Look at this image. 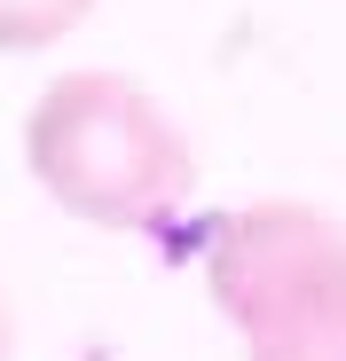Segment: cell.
I'll list each match as a JSON object with an SVG mask.
<instances>
[{"instance_id":"2","label":"cell","mask_w":346,"mask_h":361,"mask_svg":"<svg viewBox=\"0 0 346 361\" xmlns=\"http://www.w3.org/2000/svg\"><path fill=\"white\" fill-rule=\"evenodd\" d=\"M205 290L244 330V361H346V228L323 204L260 197L220 212Z\"/></svg>"},{"instance_id":"1","label":"cell","mask_w":346,"mask_h":361,"mask_svg":"<svg viewBox=\"0 0 346 361\" xmlns=\"http://www.w3.org/2000/svg\"><path fill=\"white\" fill-rule=\"evenodd\" d=\"M24 165L32 180L87 228L150 235L197 189L189 134L165 102L126 71H64L24 110Z\"/></svg>"},{"instance_id":"4","label":"cell","mask_w":346,"mask_h":361,"mask_svg":"<svg viewBox=\"0 0 346 361\" xmlns=\"http://www.w3.org/2000/svg\"><path fill=\"white\" fill-rule=\"evenodd\" d=\"M16 353V314H8V298H0V361Z\"/></svg>"},{"instance_id":"3","label":"cell","mask_w":346,"mask_h":361,"mask_svg":"<svg viewBox=\"0 0 346 361\" xmlns=\"http://www.w3.org/2000/svg\"><path fill=\"white\" fill-rule=\"evenodd\" d=\"M102 0H0V55H40L55 39H71Z\"/></svg>"}]
</instances>
